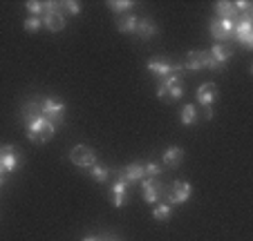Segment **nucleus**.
<instances>
[{
	"label": "nucleus",
	"mask_w": 253,
	"mask_h": 241,
	"mask_svg": "<svg viewBox=\"0 0 253 241\" xmlns=\"http://www.w3.org/2000/svg\"><path fill=\"white\" fill-rule=\"evenodd\" d=\"M25 125H27V138L32 143H36V145L39 143H47L54 137V132H56V125L43 116L29 118V121H25Z\"/></svg>",
	"instance_id": "1"
},
{
	"label": "nucleus",
	"mask_w": 253,
	"mask_h": 241,
	"mask_svg": "<svg viewBox=\"0 0 253 241\" xmlns=\"http://www.w3.org/2000/svg\"><path fill=\"white\" fill-rule=\"evenodd\" d=\"M157 96L166 101H175L184 96V85H182V71H172L170 76L162 80V85L157 87Z\"/></svg>",
	"instance_id": "2"
},
{
	"label": "nucleus",
	"mask_w": 253,
	"mask_h": 241,
	"mask_svg": "<svg viewBox=\"0 0 253 241\" xmlns=\"http://www.w3.org/2000/svg\"><path fill=\"white\" fill-rule=\"evenodd\" d=\"M233 38H238L242 43L244 49H251L253 47V25H251V11L242 14L238 20H235V32Z\"/></svg>",
	"instance_id": "3"
},
{
	"label": "nucleus",
	"mask_w": 253,
	"mask_h": 241,
	"mask_svg": "<svg viewBox=\"0 0 253 241\" xmlns=\"http://www.w3.org/2000/svg\"><path fill=\"white\" fill-rule=\"evenodd\" d=\"M191 192H193V185L188 181H175L170 188H166V204L170 206L186 204L191 199Z\"/></svg>",
	"instance_id": "4"
},
{
	"label": "nucleus",
	"mask_w": 253,
	"mask_h": 241,
	"mask_svg": "<svg viewBox=\"0 0 253 241\" xmlns=\"http://www.w3.org/2000/svg\"><path fill=\"white\" fill-rule=\"evenodd\" d=\"M231 58V49L224 45H213V47L206 52V69L220 71L226 67V61Z\"/></svg>",
	"instance_id": "5"
},
{
	"label": "nucleus",
	"mask_w": 253,
	"mask_h": 241,
	"mask_svg": "<svg viewBox=\"0 0 253 241\" xmlns=\"http://www.w3.org/2000/svg\"><path fill=\"white\" fill-rule=\"evenodd\" d=\"M141 192H143V199H146V204H159L164 201L166 197V185L162 183L159 179H143L141 181Z\"/></svg>",
	"instance_id": "6"
},
{
	"label": "nucleus",
	"mask_w": 253,
	"mask_h": 241,
	"mask_svg": "<svg viewBox=\"0 0 253 241\" xmlns=\"http://www.w3.org/2000/svg\"><path fill=\"white\" fill-rule=\"evenodd\" d=\"M63 114H65V103H63V101H58V99H43L41 101V116L52 121L54 125L63 118Z\"/></svg>",
	"instance_id": "7"
},
{
	"label": "nucleus",
	"mask_w": 253,
	"mask_h": 241,
	"mask_svg": "<svg viewBox=\"0 0 253 241\" xmlns=\"http://www.w3.org/2000/svg\"><path fill=\"white\" fill-rule=\"evenodd\" d=\"M41 20H43V27H47L49 32H61L65 27V18L58 11V5H54V2H45V14Z\"/></svg>",
	"instance_id": "8"
},
{
	"label": "nucleus",
	"mask_w": 253,
	"mask_h": 241,
	"mask_svg": "<svg viewBox=\"0 0 253 241\" xmlns=\"http://www.w3.org/2000/svg\"><path fill=\"white\" fill-rule=\"evenodd\" d=\"M233 32H235V20H226V18H215L211 23V34H213L215 40L220 43H226L233 38Z\"/></svg>",
	"instance_id": "9"
},
{
	"label": "nucleus",
	"mask_w": 253,
	"mask_h": 241,
	"mask_svg": "<svg viewBox=\"0 0 253 241\" xmlns=\"http://www.w3.org/2000/svg\"><path fill=\"white\" fill-rule=\"evenodd\" d=\"M70 161L79 168H92L96 163V152L87 145H77L70 152Z\"/></svg>",
	"instance_id": "10"
},
{
	"label": "nucleus",
	"mask_w": 253,
	"mask_h": 241,
	"mask_svg": "<svg viewBox=\"0 0 253 241\" xmlns=\"http://www.w3.org/2000/svg\"><path fill=\"white\" fill-rule=\"evenodd\" d=\"M148 69L153 71L159 80H164L166 76H170L172 71H184V65H170L166 58H150V61H148Z\"/></svg>",
	"instance_id": "11"
},
{
	"label": "nucleus",
	"mask_w": 253,
	"mask_h": 241,
	"mask_svg": "<svg viewBox=\"0 0 253 241\" xmlns=\"http://www.w3.org/2000/svg\"><path fill=\"white\" fill-rule=\"evenodd\" d=\"M217 101V85L215 83H204L197 90V103L204 107H213V103Z\"/></svg>",
	"instance_id": "12"
},
{
	"label": "nucleus",
	"mask_w": 253,
	"mask_h": 241,
	"mask_svg": "<svg viewBox=\"0 0 253 241\" xmlns=\"http://www.w3.org/2000/svg\"><path fill=\"white\" fill-rule=\"evenodd\" d=\"M117 174H119L124 181H128V185H130V183H139V181L146 179V170H143V163H132V166L124 168V170H119Z\"/></svg>",
	"instance_id": "13"
},
{
	"label": "nucleus",
	"mask_w": 253,
	"mask_h": 241,
	"mask_svg": "<svg viewBox=\"0 0 253 241\" xmlns=\"http://www.w3.org/2000/svg\"><path fill=\"white\" fill-rule=\"evenodd\" d=\"M0 166L5 172H14L16 166H18V154H16V147L14 145H7V147H0Z\"/></svg>",
	"instance_id": "14"
},
{
	"label": "nucleus",
	"mask_w": 253,
	"mask_h": 241,
	"mask_svg": "<svg viewBox=\"0 0 253 241\" xmlns=\"http://www.w3.org/2000/svg\"><path fill=\"white\" fill-rule=\"evenodd\" d=\"M128 192V181H124L119 174H117V181L110 185V194H112V206L115 208H121L124 206V197Z\"/></svg>",
	"instance_id": "15"
},
{
	"label": "nucleus",
	"mask_w": 253,
	"mask_h": 241,
	"mask_svg": "<svg viewBox=\"0 0 253 241\" xmlns=\"http://www.w3.org/2000/svg\"><path fill=\"white\" fill-rule=\"evenodd\" d=\"M184 69H191V71H200L206 69V52H188L186 63H182Z\"/></svg>",
	"instance_id": "16"
},
{
	"label": "nucleus",
	"mask_w": 253,
	"mask_h": 241,
	"mask_svg": "<svg viewBox=\"0 0 253 241\" xmlns=\"http://www.w3.org/2000/svg\"><path fill=\"white\" fill-rule=\"evenodd\" d=\"M162 161H164V166H168V168H177V166H179V163L184 161V150H182V147H177V145L168 147V150H164Z\"/></svg>",
	"instance_id": "17"
},
{
	"label": "nucleus",
	"mask_w": 253,
	"mask_h": 241,
	"mask_svg": "<svg viewBox=\"0 0 253 241\" xmlns=\"http://www.w3.org/2000/svg\"><path fill=\"white\" fill-rule=\"evenodd\" d=\"M137 25H139V18L134 14H124L117 18V29L121 34H134L137 32Z\"/></svg>",
	"instance_id": "18"
},
{
	"label": "nucleus",
	"mask_w": 253,
	"mask_h": 241,
	"mask_svg": "<svg viewBox=\"0 0 253 241\" xmlns=\"http://www.w3.org/2000/svg\"><path fill=\"white\" fill-rule=\"evenodd\" d=\"M215 11H217V18H226V20H238L240 16L233 2H215Z\"/></svg>",
	"instance_id": "19"
},
{
	"label": "nucleus",
	"mask_w": 253,
	"mask_h": 241,
	"mask_svg": "<svg viewBox=\"0 0 253 241\" xmlns=\"http://www.w3.org/2000/svg\"><path fill=\"white\" fill-rule=\"evenodd\" d=\"M134 34H139V36L143 38V40H150V38L157 34V27H155V23L153 20H148V18H143V20H139V25H137V32Z\"/></svg>",
	"instance_id": "20"
},
{
	"label": "nucleus",
	"mask_w": 253,
	"mask_h": 241,
	"mask_svg": "<svg viewBox=\"0 0 253 241\" xmlns=\"http://www.w3.org/2000/svg\"><path fill=\"white\" fill-rule=\"evenodd\" d=\"M172 214V206L166 204V201H159V204H155V210H153V217L157 219V221H164L166 223L168 219H170Z\"/></svg>",
	"instance_id": "21"
},
{
	"label": "nucleus",
	"mask_w": 253,
	"mask_h": 241,
	"mask_svg": "<svg viewBox=\"0 0 253 241\" xmlns=\"http://www.w3.org/2000/svg\"><path fill=\"white\" fill-rule=\"evenodd\" d=\"M179 121H182V125H193L197 121V107L193 103L184 105L182 112H179Z\"/></svg>",
	"instance_id": "22"
},
{
	"label": "nucleus",
	"mask_w": 253,
	"mask_h": 241,
	"mask_svg": "<svg viewBox=\"0 0 253 241\" xmlns=\"http://www.w3.org/2000/svg\"><path fill=\"white\" fill-rule=\"evenodd\" d=\"M90 174L94 181H99V183H105V181L110 179V168L101 166V163H94V166L90 168Z\"/></svg>",
	"instance_id": "23"
},
{
	"label": "nucleus",
	"mask_w": 253,
	"mask_h": 241,
	"mask_svg": "<svg viewBox=\"0 0 253 241\" xmlns=\"http://www.w3.org/2000/svg\"><path fill=\"white\" fill-rule=\"evenodd\" d=\"M108 7H110L117 16H124V14H130L134 2H130V0H112V2H108Z\"/></svg>",
	"instance_id": "24"
},
{
	"label": "nucleus",
	"mask_w": 253,
	"mask_h": 241,
	"mask_svg": "<svg viewBox=\"0 0 253 241\" xmlns=\"http://www.w3.org/2000/svg\"><path fill=\"white\" fill-rule=\"evenodd\" d=\"M25 32H29V34H34V32H39L41 27H43V20L41 18H36V16H29V18H25Z\"/></svg>",
	"instance_id": "25"
},
{
	"label": "nucleus",
	"mask_w": 253,
	"mask_h": 241,
	"mask_svg": "<svg viewBox=\"0 0 253 241\" xmlns=\"http://www.w3.org/2000/svg\"><path fill=\"white\" fill-rule=\"evenodd\" d=\"M143 170H146V179H157V176L162 174V168H159V163H155V161L146 163V166H143Z\"/></svg>",
	"instance_id": "26"
},
{
	"label": "nucleus",
	"mask_w": 253,
	"mask_h": 241,
	"mask_svg": "<svg viewBox=\"0 0 253 241\" xmlns=\"http://www.w3.org/2000/svg\"><path fill=\"white\" fill-rule=\"evenodd\" d=\"M25 7H27V11H29L32 16H36V18L45 14V2H34V0H29Z\"/></svg>",
	"instance_id": "27"
},
{
	"label": "nucleus",
	"mask_w": 253,
	"mask_h": 241,
	"mask_svg": "<svg viewBox=\"0 0 253 241\" xmlns=\"http://www.w3.org/2000/svg\"><path fill=\"white\" fill-rule=\"evenodd\" d=\"M65 7H67V11H70V14H81V5H79V2H65Z\"/></svg>",
	"instance_id": "28"
},
{
	"label": "nucleus",
	"mask_w": 253,
	"mask_h": 241,
	"mask_svg": "<svg viewBox=\"0 0 253 241\" xmlns=\"http://www.w3.org/2000/svg\"><path fill=\"white\" fill-rule=\"evenodd\" d=\"M204 118H206V121H211V118H213V107H204Z\"/></svg>",
	"instance_id": "29"
},
{
	"label": "nucleus",
	"mask_w": 253,
	"mask_h": 241,
	"mask_svg": "<svg viewBox=\"0 0 253 241\" xmlns=\"http://www.w3.org/2000/svg\"><path fill=\"white\" fill-rule=\"evenodd\" d=\"M5 174H7V172L2 170V166H0V185H5Z\"/></svg>",
	"instance_id": "30"
},
{
	"label": "nucleus",
	"mask_w": 253,
	"mask_h": 241,
	"mask_svg": "<svg viewBox=\"0 0 253 241\" xmlns=\"http://www.w3.org/2000/svg\"><path fill=\"white\" fill-rule=\"evenodd\" d=\"M83 241H101V237H83Z\"/></svg>",
	"instance_id": "31"
},
{
	"label": "nucleus",
	"mask_w": 253,
	"mask_h": 241,
	"mask_svg": "<svg viewBox=\"0 0 253 241\" xmlns=\"http://www.w3.org/2000/svg\"><path fill=\"white\" fill-rule=\"evenodd\" d=\"M101 241H119V239H101Z\"/></svg>",
	"instance_id": "32"
}]
</instances>
